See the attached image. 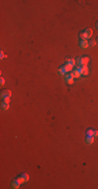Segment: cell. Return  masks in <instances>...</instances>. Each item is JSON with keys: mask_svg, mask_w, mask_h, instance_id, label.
Returning <instances> with one entry per match:
<instances>
[{"mask_svg": "<svg viewBox=\"0 0 98 189\" xmlns=\"http://www.w3.org/2000/svg\"><path fill=\"white\" fill-rule=\"evenodd\" d=\"M2 101L5 102V103H10V98H3L2 99Z\"/></svg>", "mask_w": 98, "mask_h": 189, "instance_id": "cell-18", "label": "cell"}, {"mask_svg": "<svg viewBox=\"0 0 98 189\" xmlns=\"http://www.w3.org/2000/svg\"><path fill=\"white\" fill-rule=\"evenodd\" d=\"M75 62H76V65L79 67L84 66V59H82V57H77L75 58Z\"/></svg>", "mask_w": 98, "mask_h": 189, "instance_id": "cell-6", "label": "cell"}, {"mask_svg": "<svg viewBox=\"0 0 98 189\" xmlns=\"http://www.w3.org/2000/svg\"><path fill=\"white\" fill-rule=\"evenodd\" d=\"M79 47L80 48H88L89 47V43L88 41H87V39H80V41H79Z\"/></svg>", "mask_w": 98, "mask_h": 189, "instance_id": "cell-3", "label": "cell"}, {"mask_svg": "<svg viewBox=\"0 0 98 189\" xmlns=\"http://www.w3.org/2000/svg\"><path fill=\"white\" fill-rule=\"evenodd\" d=\"M82 59H84V65H87L89 62V58L88 57H82Z\"/></svg>", "mask_w": 98, "mask_h": 189, "instance_id": "cell-17", "label": "cell"}, {"mask_svg": "<svg viewBox=\"0 0 98 189\" xmlns=\"http://www.w3.org/2000/svg\"><path fill=\"white\" fill-rule=\"evenodd\" d=\"M84 141H86L87 144H93V142H94V137L93 136H86V139H84Z\"/></svg>", "mask_w": 98, "mask_h": 189, "instance_id": "cell-8", "label": "cell"}, {"mask_svg": "<svg viewBox=\"0 0 98 189\" xmlns=\"http://www.w3.org/2000/svg\"><path fill=\"white\" fill-rule=\"evenodd\" d=\"M4 83H5V80H4V78H1V79H0V84H1V85H4Z\"/></svg>", "mask_w": 98, "mask_h": 189, "instance_id": "cell-20", "label": "cell"}, {"mask_svg": "<svg viewBox=\"0 0 98 189\" xmlns=\"http://www.w3.org/2000/svg\"><path fill=\"white\" fill-rule=\"evenodd\" d=\"M57 71H59V74L60 75H63V76H65L68 71H67V68H66V66H65V64L64 65H62V66H60L59 67V69H57Z\"/></svg>", "mask_w": 98, "mask_h": 189, "instance_id": "cell-4", "label": "cell"}, {"mask_svg": "<svg viewBox=\"0 0 98 189\" xmlns=\"http://www.w3.org/2000/svg\"><path fill=\"white\" fill-rule=\"evenodd\" d=\"M19 186H20V183L17 181V179H15L14 181L12 182V184H10V187H12L13 189H18L19 188Z\"/></svg>", "mask_w": 98, "mask_h": 189, "instance_id": "cell-10", "label": "cell"}, {"mask_svg": "<svg viewBox=\"0 0 98 189\" xmlns=\"http://www.w3.org/2000/svg\"><path fill=\"white\" fill-rule=\"evenodd\" d=\"M86 136H93V130L92 129H87Z\"/></svg>", "mask_w": 98, "mask_h": 189, "instance_id": "cell-16", "label": "cell"}, {"mask_svg": "<svg viewBox=\"0 0 98 189\" xmlns=\"http://www.w3.org/2000/svg\"><path fill=\"white\" fill-rule=\"evenodd\" d=\"M0 107H1V110H3V111H6V110L8 109V107H10V104L8 103H5L2 101L1 104H0Z\"/></svg>", "mask_w": 98, "mask_h": 189, "instance_id": "cell-9", "label": "cell"}, {"mask_svg": "<svg viewBox=\"0 0 98 189\" xmlns=\"http://www.w3.org/2000/svg\"><path fill=\"white\" fill-rule=\"evenodd\" d=\"M96 43H98V37H97V39H96Z\"/></svg>", "mask_w": 98, "mask_h": 189, "instance_id": "cell-23", "label": "cell"}, {"mask_svg": "<svg viewBox=\"0 0 98 189\" xmlns=\"http://www.w3.org/2000/svg\"><path fill=\"white\" fill-rule=\"evenodd\" d=\"M64 77H65L64 79H65V82L66 83H68V84H72V83H73V78H74V77L72 76V74H71V73H67Z\"/></svg>", "mask_w": 98, "mask_h": 189, "instance_id": "cell-2", "label": "cell"}, {"mask_svg": "<svg viewBox=\"0 0 98 189\" xmlns=\"http://www.w3.org/2000/svg\"><path fill=\"white\" fill-rule=\"evenodd\" d=\"M84 33V35H86L87 39H90V38L92 37V35H93V31L91 30V28H86Z\"/></svg>", "mask_w": 98, "mask_h": 189, "instance_id": "cell-5", "label": "cell"}, {"mask_svg": "<svg viewBox=\"0 0 98 189\" xmlns=\"http://www.w3.org/2000/svg\"><path fill=\"white\" fill-rule=\"evenodd\" d=\"M71 74H72V76H73L74 78H78L79 76H80V74L78 73V71H77L76 68H73L72 71H71Z\"/></svg>", "mask_w": 98, "mask_h": 189, "instance_id": "cell-11", "label": "cell"}, {"mask_svg": "<svg viewBox=\"0 0 98 189\" xmlns=\"http://www.w3.org/2000/svg\"><path fill=\"white\" fill-rule=\"evenodd\" d=\"M95 25H96V28H97V30H98V21L96 22V24H95Z\"/></svg>", "mask_w": 98, "mask_h": 189, "instance_id": "cell-22", "label": "cell"}, {"mask_svg": "<svg viewBox=\"0 0 98 189\" xmlns=\"http://www.w3.org/2000/svg\"><path fill=\"white\" fill-rule=\"evenodd\" d=\"M16 179H17V181L19 182L20 184H23V183H25V181H24V179H23V177H21V175H20V177H17Z\"/></svg>", "mask_w": 98, "mask_h": 189, "instance_id": "cell-15", "label": "cell"}, {"mask_svg": "<svg viewBox=\"0 0 98 189\" xmlns=\"http://www.w3.org/2000/svg\"><path fill=\"white\" fill-rule=\"evenodd\" d=\"M66 64H69L71 65V66H74V65H76V62H75V59H72V58H67L66 59Z\"/></svg>", "mask_w": 98, "mask_h": 189, "instance_id": "cell-7", "label": "cell"}, {"mask_svg": "<svg viewBox=\"0 0 98 189\" xmlns=\"http://www.w3.org/2000/svg\"><path fill=\"white\" fill-rule=\"evenodd\" d=\"M98 136V130H93V137H97Z\"/></svg>", "mask_w": 98, "mask_h": 189, "instance_id": "cell-21", "label": "cell"}, {"mask_svg": "<svg viewBox=\"0 0 98 189\" xmlns=\"http://www.w3.org/2000/svg\"><path fill=\"white\" fill-rule=\"evenodd\" d=\"M81 68H82V74H81V75H88L89 71H88V67H87V65L81 66Z\"/></svg>", "mask_w": 98, "mask_h": 189, "instance_id": "cell-12", "label": "cell"}, {"mask_svg": "<svg viewBox=\"0 0 98 189\" xmlns=\"http://www.w3.org/2000/svg\"><path fill=\"white\" fill-rule=\"evenodd\" d=\"M0 54H1V59H3V58H7V56H6V55H4V53H3V51H0Z\"/></svg>", "mask_w": 98, "mask_h": 189, "instance_id": "cell-19", "label": "cell"}, {"mask_svg": "<svg viewBox=\"0 0 98 189\" xmlns=\"http://www.w3.org/2000/svg\"><path fill=\"white\" fill-rule=\"evenodd\" d=\"M20 175H21V177H23L24 181H25V182H27L28 180H29V177H28V174H27V173H25V172H24V173H21Z\"/></svg>", "mask_w": 98, "mask_h": 189, "instance_id": "cell-14", "label": "cell"}, {"mask_svg": "<svg viewBox=\"0 0 98 189\" xmlns=\"http://www.w3.org/2000/svg\"><path fill=\"white\" fill-rule=\"evenodd\" d=\"M0 96H1V98H10V96H12V91H10V89H2L1 93H0Z\"/></svg>", "mask_w": 98, "mask_h": 189, "instance_id": "cell-1", "label": "cell"}, {"mask_svg": "<svg viewBox=\"0 0 98 189\" xmlns=\"http://www.w3.org/2000/svg\"><path fill=\"white\" fill-rule=\"evenodd\" d=\"M88 43H89V46L93 47V46H95V45H96V40L90 39V41H88Z\"/></svg>", "mask_w": 98, "mask_h": 189, "instance_id": "cell-13", "label": "cell"}]
</instances>
